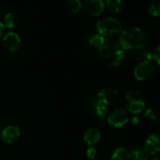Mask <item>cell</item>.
<instances>
[{"mask_svg": "<svg viewBox=\"0 0 160 160\" xmlns=\"http://www.w3.org/2000/svg\"><path fill=\"white\" fill-rule=\"evenodd\" d=\"M130 121L132 125H137L139 123V119L137 117H131L130 119Z\"/></svg>", "mask_w": 160, "mask_h": 160, "instance_id": "25", "label": "cell"}, {"mask_svg": "<svg viewBox=\"0 0 160 160\" xmlns=\"http://www.w3.org/2000/svg\"><path fill=\"white\" fill-rule=\"evenodd\" d=\"M111 160H131V154L124 148H118L114 151Z\"/></svg>", "mask_w": 160, "mask_h": 160, "instance_id": "15", "label": "cell"}, {"mask_svg": "<svg viewBox=\"0 0 160 160\" xmlns=\"http://www.w3.org/2000/svg\"><path fill=\"white\" fill-rule=\"evenodd\" d=\"M145 106V101L140 92L133 90L127 94L125 98V107L128 112L133 114H139L144 110Z\"/></svg>", "mask_w": 160, "mask_h": 160, "instance_id": "3", "label": "cell"}, {"mask_svg": "<svg viewBox=\"0 0 160 160\" xmlns=\"http://www.w3.org/2000/svg\"><path fill=\"white\" fill-rule=\"evenodd\" d=\"M151 160H159V158H157V157H155V158H153V159H152Z\"/></svg>", "mask_w": 160, "mask_h": 160, "instance_id": "27", "label": "cell"}, {"mask_svg": "<svg viewBox=\"0 0 160 160\" xmlns=\"http://www.w3.org/2000/svg\"><path fill=\"white\" fill-rule=\"evenodd\" d=\"M2 45L8 52H15L20 49L21 40L17 33L9 32L3 37Z\"/></svg>", "mask_w": 160, "mask_h": 160, "instance_id": "8", "label": "cell"}, {"mask_svg": "<svg viewBox=\"0 0 160 160\" xmlns=\"http://www.w3.org/2000/svg\"><path fill=\"white\" fill-rule=\"evenodd\" d=\"M144 149L148 155H156L159 152L160 147L157 134H152L147 138Z\"/></svg>", "mask_w": 160, "mask_h": 160, "instance_id": "12", "label": "cell"}, {"mask_svg": "<svg viewBox=\"0 0 160 160\" xmlns=\"http://www.w3.org/2000/svg\"><path fill=\"white\" fill-rule=\"evenodd\" d=\"M104 36L101 35V34H97L92 36V37L89 38V43H90V45H92V46H93L94 48L99 50L100 48L102 47V45L103 42H104Z\"/></svg>", "mask_w": 160, "mask_h": 160, "instance_id": "17", "label": "cell"}, {"mask_svg": "<svg viewBox=\"0 0 160 160\" xmlns=\"http://www.w3.org/2000/svg\"><path fill=\"white\" fill-rule=\"evenodd\" d=\"M145 117L152 120H156L159 118V112L154 108H149L145 110Z\"/></svg>", "mask_w": 160, "mask_h": 160, "instance_id": "23", "label": "cell"}, {"mask_svg": "<svg viewBox=\"0 0 160 160\" xmlns=\"http://www.w3.org/2000/svg\"><path fill=\"white\" fill-rule=\"evenodd\" d=\"M86 156L89 159H95L97 156V151L94 147H88L86 151Z\"/></svg>", "mask_w": 160, "mask_h": 160, "instance_id": "24", "label": "cell"}, {"mask_svg": "<svg viewBox=\"0 0 160 160\" xmlns=\"http://www.w3.org/2000/svg\"><path fill=\"white\" fill-rule=\"evenodd\" d=\"M5 31V27L3 25V23L0 21V37H2Z\"/></svg>", "mask_w": 160, "mask_h": 160, "instance_id": "26", "label": "cell"}, {"mask_svg": "<svg viewBox=\"0 0 160 160\" xmlns=\"http://www.w3.org/2000/svg\"><path fill=\"white\" fill-rule=\"evenodd\" d=\"M118 41L123 50L143 49L149 42L148 35L137 27H128L121 31Z\"/></svg>", "mask_w": 160, "mask_h": 160, "instance_id": "1", "label": "cell"}, {"mask_svg": "<svg viewBox=\"0 0 160 160\" xmlns=\"http://www.w3.org/2000/svg\"><path fill=\"white\" fill-rule=\"evenodd\" d=\"M18 17L14 12H8L3 19V25L8 28H13L18 24Z\"/></svg>", "mask_w": 160, "mask_h": 160, "instance_id": "14", "label": "cell"}, {"mask_svg": "<svg viewBox=\"0 0 160 160\" xmlns=\"http://www.w3.org/2000/svg\"><path fill=\"white\" fill-rule=\"evenodd\" d=\"M20 131L17 126H7L2 131L1 138L4 143L11 145L20 138Z\"/></svg>", "mask_w": 160, "mask_h": 160, "instance_id": "10", "label": "cell"}, {"mask_svg": "<svg viewBox=\"0 0 160 160\" xmlns=\"http://www.w3.org/2000/svg\"><path fill=\"white\" fill-rule=\"evenodd\" d=\"M154 70V65L150 61L144 60L134 69V77L138 81H145L152 75Z\"/></svg>", "mask_w": 160, "mask_h": 160, "instance_id": "6", "label": "cell"}, {"mask_svg": "<svg viewBox=\"0 0 160 160\" xmlns=\"http://www.w3.org/2000/svg\"><path fill=\"white\" fill-rule=\"evenodd\" d=\"M96 29L98 34L104 37L115 36L121 32V23L117 19L112 17H106L98 20L96 23Z\"/></svg>", "mask_w": 160, "mask_h": 160, "instance_id": "2", "label": "cell"}, {"mask_svg": "<svg viewBox=\"0 0 160 160\" xmlns=\"http://www.w3.org/2000/svg\"><path fill=\"white\" fill-rule=\"evenodd\" d=\"M109 64L113 67H120L125 59V52L123 48H120L118 51L111 54L109 57L106 58Z\"/></svg>", "mask_w": 160, "mask_h": 160, "instance_id": "13", "label": "cell"}, {"mask_svg": "<svg viewBox=\"0 0 160 160\" xmlns=\"http://www.w3.org/2000/svg\"><path fill=\"white\" fill-rule=\"evenodd\" d=\"M120 48H122L119 43L118 38H115V36L105 37L104 42H103L100 49L98 50V52L102 57H104L105 59H106L111 54L118 51Z\"/></svg>", "mask_w": 160, "mask_h": 160, "instance_id": "5", "label": "cell"}, {"mask_svg": "<svg viewBox=\"0 0 160 160\" xmlns=\"http://www.w3.org/2000/svg\"><path fill=\"white\" fill-rule=\"evenodd\" d=\"M82 7L88 15L97 17L104 10V0H84Z\"/></svg>", "mask_w": 160, "mask_h": 160, "instance_id": "7", "label": "cell"}, {"mask_svg": "<svg viewBox=\"0 0 160 160\" xmlns=\"http://www.w3.org/2000/svg\"><path fill=\"white\" fill-rule=\"evenodd\" d=\"M68 7L70 12L77 13L82 7V2L81 0H68Z\"/></svg>", "mask_w": 160, "mask_h": 160, "instance_id": "22", "label": "cell"}, {"mask_svg": "<svg viewBox=\"0 0 160 160\" xmlns=\"http://www.w3.org/2000/svg\"><path fill=\"white\" fill-rule=\"evenodd\" d=\"M101 134L99 130L95 128H91L86 131L84 134V141L88 147H94L99 142Z\"/></svg>", "mask_w": 160, "mask_h": 160, "instance_id": "11", "label": "cell"}, {"mask_svg": "<svg viewBox=\"0 0 160 160\" xmlns=\"http://www.w3.org/2000/svg\"><path fill=\"white\" fill-rule=\"evenodd\" d=\"M95 114L100 118H104L109 114V109L107 106L102 103H98L95 106Z\"/></svg>", "mask_w": 160, "mask_h": 160, "instance_id": "20", "label": "cell"}, {"mask_svg": "<svg viewBox=\"0 0 160 160\" xmlns=\"http://www.w3.org/2000/svg\"><path fill=\"white\" fill-rule=\"evenodd\" d=\"M148 12L154 17H159L160 13V0H152L148 6Z\"/></svg>", "mask_w": 160, "mask_h": 160, "instance_id": "19", "label": "cell"}, {"mask_svg": "<svg viewBox=\"0 0 160 160\" xmlns=\"http://www.w3.org/2000/svg\"><path fill=\"white\" fill-rule=\"evenodd\" d=\"M106 5L109 11L113 13L120 12L123 7L121 0H106Z\"/></svg>", "mask_w": 160, "mask_h": 160, "instance_id": "16", "label": "cell"}, {"mask_svg": "<svg viewBox=\"0 0 160 160\" xmlns=\"http://www.w3.org/2000/svg\"><path fill=\"white\" fill-rule=\"evenodd\" d=\"M131 154V160H148V154L145 152L144 148L142 149H136L132 151Z\"/></svg>", "mask_w": 160, "mask_h": 160, "instance_id": "18", "label": "cell"}, {"mask_svg": "<svg viewBox=\"0 0 160 160\" xmlns=\"http://www.w3.org/2000/svg\"><path fill=\"white\" fill-rule=\"evenodd\" d=\"M107 121L109 126L112 128H121L128 123L129 121V117L125 109L118 108L109 114Z\"/></svg>", "mask_w": 160, "mask_h": 160, "instance_id": "4", "label": "cell"}, {"mask_svg": "<svg viewBox=\"0 0 160 160\" xmlns=\"http://www.w3.org/2000/svg\"><path fill=\"white\" fill-rule=\"evenodd\" d=\"M160 49L159 47H157L152 52H147L145 54V60H154L156 63H160Z\"/></svg>", "mask_w": 160, "mask_h": 160, "instance_id": "21", "label": "cell"}, {"mask_svg": "<svg viewBox=\"0 0 160 160\" xmlns=\"http://www.w3.org/2000/svg\"><path fill=\"white\" fill-rule=\"evenodd\" d=\"M97 97H98V103L108 106L117 101L118 98V92L113 88H106L100 91L97 95Z\"/></svg>", "mask_w": 160, "mask_h": 160, "instance_id": "9", "label": "cell"}]
</instances>
